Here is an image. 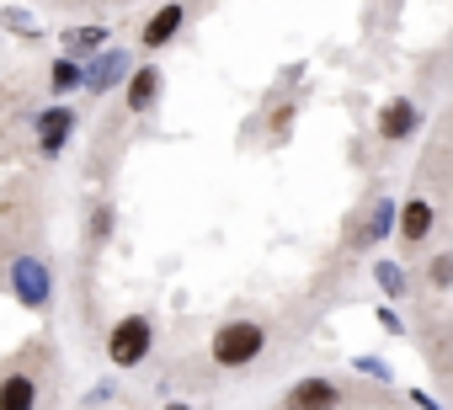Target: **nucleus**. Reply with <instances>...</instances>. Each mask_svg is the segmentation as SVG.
Returning a JSON list of instances; mask_svg holds the SVG:
<instances>
[{
  "mask_svg": "<svg viewBox=\"0 0 453 410\" xmlns=\"http://www.w3.org/2000/svg\"><path fill=\"white\" fill-rule=\"evenodd\" d=\"M267 352V330L257 325V320H224L219 330H213V341H208V357L219 362V368H251L257 357Z\"/></svg>",
  "mask_w": 453,
  "mask_h": 410,
  "instance_id": "f257e3e1",
  "label": "nucleus"
},
{
  "mask_svg": "<svg viewBox=\"0 0 453 410\" xmlns=\"http://www.w3.org/2000/svg\"><path fill=\"white\" fill-rule=\"evenodd\" d=\"M155 352V320L150 315H123L112 330H107V357H112V368H139L144 357Z\"/></svg>",
  "mask_w": 453,
  "mask_h": 410,
  "instance_id": "f03ea898",
  "label": "nucleus"
},
{
  "mask_svg": "<svg viewBox=\"0 0 453 410\" xmlns=\"http://www.w3.org/2000/svg\"><path fill=\"white\" fill-rule=\"evenodd\" d=\"M12 299L22 309H49L54 304V272L43 256H17L12 262Z\"/></svg>",
  "mask_w": 453,
  "mask_h": 410,
  "instance_id": "7ed1b4c3",
  "label": "nucleus"
},
{
  "mask_svg": "<svg viewBox=\"0 0 453 410\" xmlns=\"http://www.w3.org/2000/svg\"><path fill=\"white\" fill-rule=\"evenodd\" d=\"M128 75H134V54H123V49H102V54H91V65H86V91L91 96H107L112 86H128Z\"/></svg>",
  "mask_w": 453,
  "mask_h": 410,
  "instance_id": "20e7f679",
  "label": "nucleus"
},
{
  "mask_svg": "<svg viewBox=\"0 0 453 410\" xmlns=\"http://www.w3.org/2000/svg\"><path fill=\"white\" fill-rule=\"evenodd\" d=\"M33 139H38V149L54 160V155H65V144L75 139V107H65V102H54V107H43L38 118H33Z\"/></svg>",
  "mask_w": 453,
  "mask_h": 410,
  "instance_id": "39448f33",
  "label": "nucleus"
},
{
  "mask_svg": "<svg viewBox=\"0 0 453 410\" xmlns=\"http://www.w3.org/2000/svg\"><path fill=\"white\" fill-rule=\"evenodd\" d=\"M416 128H421V107H416L411 96H389V102H384V112H379V139L405 144Z\"/></svg>",
  "mask_w": 453,
  "mask_h": 410,
  "instance_id": "423d86ee",
  "label": "nucleus"
},
{
  "mask_svg": "<svg viewBox=\"0 0 453 410\" xmlns=\"http://www.w3.org/2000/svg\"><path fill=\"white\" fill-rule=\"evenodd\" d=\"M336 399H342V389H336L331 378H299V383L288 389L283 410H336Z\"/></svg>",
  "mask_w": 453,
  "mask_h": 410,
  "instance_id": "0eeeda50",
  "label": "nucleus"
},
{
  "mask_svg": "<svg viewBox=\"0 0 453 410\" xmlns=\"http://www.w3.org/2000/svg\"><path fill=\"white\" fill-rule=\"evenodd\" d=\"M181 22H187V6L181 0H171V6H160L150 22H144V33H139V43H144V54H155V49H165L176 33H181Z\"/></svg>",
  "mask_w": 453,
  "mask_h": 410,
  "instance_id": "6e6552de",
  "label": "nucleus"
},
{
  "mask_svg": "<svg viewBox=\"0 0 453 410\" xmlns=\"http://www.w3.org/2000/svg\"><path fill=\"white\" fill-rule=\"evenodd\" d=\"M123 102H128V112H150L160 102V70L155 65H134V75L123 86Z\"/></svg>",
  "mask_w": 453,
  "mask_h": 410,
  "instance_id": "1a4fd4ad",
  "label": "nucleus"
},
{
  "mask_svg": "<svg viewBox=\"0 0 453 410\" xmlns=\"http://www.w3.org/2000/svg\"><path fill=\"white\" fill-rule=\"evenodd\" d=\"M112 43V33L102 27V22H86V27H65V38H59V49L70 54V59H91V54H102Z\"/></svg>",
  "mask_w": 453,
  "mask_h": 410,
  "instance_id": "9d476101",
  "label": "nucleus"
},
{
  "mask_svg": "<svg viewBox=\"0 0 453 410\" xmlns=\"http://www.w3.org/2000/svg\"><path fill=\"white\" fill-rule=\"evenodd\" d=\"M432 224H437V214H432L426 197H411L405 209H400V240H405V246H421V240L432 235Z\"/></svg>",
  "mask_w": 453,
  "mask_h": 410,
  "instance_id": "9b49d317",
  "label": "nucleus"
},
{
  "mask_svg": "<svg viewBox=\"0 0 453 410\" xmlns=\"http://www.w3.org/2000/svg\"><path fill=\"white\" fill-rule=\"evenodd\" d=\"M0 410H38V378L33 373H6L0 378Z\"/></svg>",
  "mask_w": 453,
  "mask_h": 410,
  "instance_id": "f8f14e48",
  "label": "nucleus"
},
{
  "mask_svg": "<svg viewBox=\"0 0 453 410\" xmlns=\"http://www.w3.org/2000/svg\"><path fill=\"white\" fill-rule=\"evenodd\" d=\"M49 86H54V96L86 91V65H81V59H70V54H59V59L49 65Z\"/></svg>",
  "mask_w": 453,
  "mask_h": 410,
  "instance_id": "ddd939ff",
  "label": "nucleus"
},
{
  "mask_svg": "<svg viewBox=\"0 0 453 410\" xmlns=\"http://www.w3.org/2000/svg\"><path fill=\"white\" fill-rule=\"evenodd\" d=\"M373 283L384 288V299H405L411 293V277H405L400 262H373Z\"/></svg>",
  "mask_w": 453,
  "mask_h": 410,
  "instance_id": "4468645a",
  "label": "nucleus"
},
{
  "mask_svg": "<svg viewBox=\"0 0 453 410\" xmlns=\"http://www.w3.org/2000/svg\"><path fill=\"white\" fill-rule=\"evenodd\" d=\"M389 230H400V209H395L389 197H379L373 202V219H368V240H384Z\"/></svg>",
  "mask_w": 453,
  "mask_h": 410,
  "instance_id": "2eb2a0df",
  "label": "nucleus"
},
{
  "mask_svg": "<svg viewBox=\"0 0 453 410\" xmlns=\"http://www.w3.org/2000/svg\"><path fill=\"white\" fill-rule=\"evenodd\" d=\"M112 224H118V214H112V202H96V209H91V240L102 246V240L112 235Z\"/></svg>",
  "mask_w": 453,
  "mask_h": 410,
  "instance_id": "dca6fc26",
  "label": "nucleus"
},
{
  "mask_svg": "<svg viewBox=\"0 0 453 410\" xmlns=\"http://www.w3.org/2000/svg\"><path fill=\"white\" fill-rule=\"evenodd\" d=\"M432 288H453V251H442V256H432Z\"/></svg>",
  "mask_w": 453,
  "mask_h": 410,
  "instance_id": "f3484780",
  "label": "nucleus"
},
{
  "mask_svg": "<svg viewBox=\"0 0 453 410\" xmlns=\"http://www.w3.org/2000/svg\"><path fill=\"white\" fill-rule=\"evenodd\" d=\"M0 22H6L12 33H27V38L38 33V22H33V17H22V6H6V11H0Z\"/></svg>",
  "mask_w": 453,
  "mask_h": 410,
  "instance_id": "a211bd4d",
  "label": "nucleus"
},
{
  "mask_svg": "<svg viewBox=\"0 0 453 410\" xmlns=\"http://www.w3.org/2000/svg\"><path fill=\"white\" fill-rule=\"evenodd\" d=\"M379 325H384V330H389V336H400V330H405V325H400V315H395V309H389V304H384V309H379Z\"/></svg>",
  "mask_w": 453,
  "mask_h": 410,
  "instance_id": "6ab92c4d",
  "label": "nucleus"
},
{
  "mask_svg": "<svg viewBox=\"0 0 453 410\" xmlns=\"http://www.w3.org/2000/svg\"><path fill=\"white\" fill-rule=\"evenodd\" d=\"M357 373H373V378H389V368L379 357H357Z\"/></svg>",
  "mask_w": 453,
  "mask_h": 410,
  "instance_id": "aec40b11",
  "label": "nucleus"
},
{
  "mask_svg": "<svg viewBox=\"0 0 453 410\" xmlns=\"http://www.w3.org/2000/svg\"><path fill=\"white\" fill-rule=\"evenodd\" d=\"M165 410H187V405H165Z\"/></svg>",
  "mask_w": 453,
  "mask_h": 410,
  "instance_id": "412c9836",
  "label": "nucleus"
}]
</instances>
